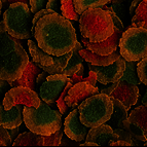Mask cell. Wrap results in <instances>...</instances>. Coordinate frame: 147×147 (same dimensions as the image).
I'll list each match as a JSON object with an SVG mask.
<instances>
[{
	"label": "cell",
	"instance_id": "obj_15",
	"mask_svg": "<svg viewBox=\"0 0 147 147\" xmlns=\"http://www.w3.org/2000/svg\"><path fill=\"white\" fill-rule=\"evenodd\" d=\"M119 140V135L108 123L91 127L86 136V141L95 142L98 145H108L112 146L114 142Z\"/></svg>",
	"mask_w": 147,
	"mask_h": 147
},
{
	"label": "cell",
	"instance_id": "obj_31",
	"mask_svg": "<svg viewBox=\"0 0 147 147\" xmlns=\"http://www.w3.org/2000/svg\"><path fill=\"white\" fill-rule=\"evenodd\" d=\"M8 129L4 127L3 125L0 127V145L1 146H8V145L12 144V139L10 136Z\"/></svg>",
	"mask_w": 147,
	"mask_h": 147
},
{
	"label": "cell",
	"instance_id": "obj_20",
	"mask_svg": "<svg viewBox=\"0 0 147 147\" xmlns=\"http://www.w3.org/2000/svg\"><path fill=\"white\" fill-rule=\"evenodd\" d=\"M112 100L113 104H114V109H113L111 118L106 123L111 125L113 129H125V121L129 118V116H127L129 109L118 99L112 97Z\"/></svg>",
	"mask_w": 147,
	"mask_h": 147
},
{
	"label": "cell",
	"instance_id": "obj_34",
	"mask_svg": "<svg viewBox=\"0 0 147 147\" xmlns=\"http://www.w3.org/2000/svg\"><path fill=\"white\" fill-rule=\"evenodd\" d=\"M84 81L86 82H88V84H91L92 86H96L97 84V81H98V77H97V74L93 71V70H90L88 72V76L86 78H84Z\"/></svg>",
	"mask_w": 147,
	"mask_h": 147
},
{
	"label": "cell",
	"instance_id": "obj_35",
	"mask_svg": "<svg viewBox=\"0 0 147 147\" xmlns=\"http://www.w3.org/2000/svg\"><path fill=\"white\" fill-rule=\"evenodd\" d=\"M142 1L143 0H132V2H131V4H130V8H129V15L133 17L134 13H135V10H136V8H137V6L142 2Z\"/></svg>",
	"mask_w": 147,
	"mask_h": 147
},
{
	"label": "cell",
	"instance_id": "obj_9",
	"mask_svg": "<svg viewBox=\"0 0 147 147\" xmlns=\"http://www.w3.org/2000/svg\"><path fill=\"white\" fill-rule=\"evenodd\" d=\"M70 80L65 74H49L45 81L40 86L39 94L41 100L47 104H54L61 96L64 88Z\"/></svg>",
	"mask_w": 147,
	"mask_h": 147
},
{
	"label": "cell",
	"instance_id": "obj_39",
	"mask_svg": "<svg viewBox=\"0 0 147 147\" xmlns=\"http://www.w3.org/2000/svg\"><path fill=\"white\" fill-rule=\"evenodd\" d=\"M19 130H20V127H15V129H9V133H10V136H11L12 140H15L18 136L20 135V134H19Z\"/></svg>",
	"mask_w": 147,
	"mask_h": 147
},
{
	"label": "cell",
	"instance_id": "obj_19",
	"mask_svg": "<svg viewBox=\"0 0 147 147\" xmlns=\"http://www.w3.org/2000/svg\"><path fill=\"white\" fill-rule=\"evenodd\" d=\"M28 47H29V53L32 60L40 67L43 66H53L56 60V56L47 53L45 51L37 44V42L31 39H28Z\"/></svg>",
	"mask_w": 147,
	"mask_h": 147
},
{
	"label": "cell",
	"instance_id": "obj_5",
	"mask_svg": "<svg viewBox=\"0 0 147 147\" xmlns=\"http://www.w3.org/2000/svg\"><path fill=\"white\" fill-rule=\"evenodd\" d=\"M29 5L25 2L11 3L3 13L6 31L17 39H30L31 36H34V13Z\"/></svg>",
	"mask_w": 147,
	"mask_h": 147
},
{
	"label": "cell",
	"instance_id": "obj_7",
	"mask_svg": "<svg viewBox=\"0 0 147 147\" xmlns=\"http://www.w3.org/2000/svg\"><path fill=\"white\" fill-rule=\"evenodd\" d=\"M119 51L127 61H140L147 57V29L130 27L123 33Z\"/></svg>",
	"mask_w": 147,
	"mask_h": 147
},
{
	"label": "cell",
	"instance_id": "obj_32",
	"mask_svg": "<svg viewBox=\"0 0 147 147\" xmlns=\"http://www.w3.org/2000/svg\"><path fill=\"white\" fill-rule=\"evenodd\" d=\"M49 0H30V7L33 13H36L37 11L47 8V4Z\"/></svg>",
	"mask_w": 147,
	"mask_h": 147
},
{
	"label": "cell",
	"instance_id": "obj_43",
	"mask_svg": "<svg viewBox=\"0 0 147 147\" xmlns=\"http://www.w3.org/2000/svg\"><path fill=\"white\" fill-rule=\"evenodd\" d=\"M84 66H82V67H81V68H80V69H79L78 71H77V72H75V73H74V75H78V76H82V75H84Z\"/></svg>",
	"mask_w": 147,
	"mask_h": 147
},
{
	"label": "cell",
	"instance_id": "obj_4",
	"mask_svg": "<svg viewBox=\"0 0 147 147\" xmlns=\"http://www.w3.org/2000/svg\"><path fill=\"white\" fill-rule=\"evenodd\" d=\"M49 105L41 100L39 107L24 106V123L30 131L42 136H49L62 127V113Z\"/></svg>",
	"mask_w": 147,
	"mask_h": 147
},
{
	"label": "cell",
	"instance_id": "obj_3",
	"mask_svg": "<svg viewBox=\"0 0 147 147\" xmlns=\"http://www.w3.org/2000/svg\"><path fill=\"white\" fill-rule=\"evenodd\" d=\"M81 37L92 42L108 39L115 31L112 16L103 7H92L84 10L79 18Z\"/></svg>",
	"mask_w": 147,
	"mask_h": 147
},
{
	"label": "cell",
	"instance_id": "obj_46",
	"mask_svg": "<svg viewBox=\"0 0 147 147\" xmlns=\"http://www.w3.org/2000/svg\"><path fill=\"white\" fill-rule=\"evenodd\" d=\"M144 146H147V140L144 142Z\"/></svg>",
	"mask_w": 147,
	"mask_h": 147
},
{
	"label": "cell",
	"instance_id": "obj_29",
	"mask_svg": "<svg viewBox=\"0 0 147 147\" xmlns=\"http://www.w3.org/2000/svg\"><path fill=\"white\" fill-rule=\"evenodd\" d=\"M64 130H62V127L54 134L49 136H44V146H59L61 145L62 137H63Z\"/></svg>",
	"mask_w": 147,
	"mask_h": 147
},
{
	"label": "cell",
	"instance_id": "obj_36",
	"mask_svg": "<svg viewBox=\"0 0 147 147\" xmlns=\"http://www.w3.org/2000/svg\"><path fill=\"white\" fill-rule=\"evenodd\" d=\"M47 76H49V73H47V71H44V70H43V71H42L41 73L38 75V77H37V86L40 88V86H41L44 81H45V79H47Z\"/></svg>",
	"mask_w": 147,
	"mask_h": 147
},
{
	"label": "cell",
	"instance_id": "obj_23",
	"mask_svg": "<svg viewBox=\"0 0 147 147\" xmlns=\"http://www.w3.org/2000/svg\"><path fill=\"white\" fill-rule=\"evenodd\" d=\"M129 120L130 123L140 127L147 137V104H142L133 109L129 115Z\"/></svg>",
	"mask_w": 147,
	"mask_h": 147
},
{
	"label": "cell",
	"instance_id": "obj_27",
	"mask_svg": "<svg viewBox=\"0 0 147 147\" xmlns=\"http://www.w3.org/2000/svg\"><path fill=\"white\" fill-rule=\"evenodd\" d=\"M109 2H112V0H74L75 9L79 16L88 8L103 7Z\"/></svg>",
	"mask_w": 147,
	"mask_h": 147
},
{
	"label": "cell",
	"instance_id": "obj_28",
	"mask_svg": "<svg viewBox=\"0 0 147 147\" xmlns=\"http://www.w3.org/2000/svg\"><path fill=\"white\" fill-rule=\"evenodd\" d=\"M61 8L62 15L65 18L72 21H78L79 15L75 9L74 0H61Z\"/></svg>",
	"mask_w": 147,
	"mask_h": 147
},
{
	"label": "cell",
	"instance_id": "obj_25",
	"mask_svg": "<svg viewBox=\"0 0 147 147\" xmlns=\"http://www.w3.org/2000/svg\"><path fill=\"white\" fill-rule=\"evenodd\" d=\"M71 56L72 51L65 55H62V56H56V60H55L53 66H43L41 68L49 74H62L64 72V69L66 68Z\"/></svg>",
	"mask_w": 147,
	"mask_h": 147
},
{
	"label": "cell",
	"instance_id": "obj_16",
	"mask_svg": "<svg viewBox=\"0 0 147 147\" xmlns=\"http://www.w3.org/2000/svg\"><path fill=\"white\" fill-rule=\"evenodd\" d=\"M42 71H43V69L32 60V61H30L28 63L27 67L25 68L24 72H23L20 78L15 81L9 80L7 82L11 88L18 86H28V88L34 90L35 92H39V86H37V77Z\"/></svg>",
	"mask_w": 147,
	"mask_h": 147
},
{
	"label": "cell",
	"instance_id": "obj_1",
	"mask_svg": "<svg viewBox=\"0 0 147 147\" xmlns=\"http://www.w3.org/2000/svg\"><path fill=\"white\" fill-rule=\"evenodd\" d=\"M34 37L43 51L54 56L71 52L77 43L75 29L70 20L56 11L43 16L36 23Z\"/></svg>",
	"mask_w": 147,
	"mask_h": 147
},
{
	"label": "cell",
	"instance_id": "obj_11",
	"mask_svg": "<svg viewBox=\"0 0 147 147\" xmlns=\"http://www.w3.org/2000/svg\"><path fill=\"white\" fill-rule=\"evenodd\" d=\"M99 93H100V88L98 86H92L91 84L86 81H80L70 88L65 98V102L69 108L74 109L78 107L84 100Z\"/></svg>",
	"mask_w": 147,
	"mask_h": 147
},
{
	"label": "cell",
	"instance_id": "obj_13",
	"mask_svg": "<svg viewBox=\"0 0 147 147\" xmlns=\"http://www.w3.org/2000/svg\"><path fill=\"white\" fill-rule=\"evenodd\" d=\"M123 32L121 30L115 28V31L111 35L108 39L104 40V41L101 42H92L90 41L86 38H84L82 37V40L81 42L86 45V49H91L93 52L97 53L99 55H103V56H107V55L112 54L114 51L118 49L119 47V41L120 38L123 36Z\"/></svg>",
	"mask_w": 147,
	"mask_h": 147
},
{
	"label": "cell",
	"instance_id": "obj_17",
	"mask_svg": "<svg viewBox=\"0 0 147 147\" xmlns=\"http://www.w3.org/2000/svg\"><path fill=\"white\" fill-rule=\"evenodd\" d=\"M24 105L18 104L11 107L9 110L5 109L3 104L0 106V125H3L6 129H15L20 127L24 120Z\"/></svg>",
	"mask_w": 147,
	"mask_h": 147
},
{
	"label": "cell",
	"instance_id": "obj_26",
	"mask_svg": "<svg viewBox=\"0 0 147 147\" xmlns=\"http://www.w3.org/2000/svg\"><path fill=\"white\" fill-rule=\"evenodd\" d=\"M137 65L138 63H136V61L125 62V72H123V75L121 76L119 81H127L130 84H137V86L142 84V81H141V79L139 77V74H138Z\"/></svg>",
	"mask_w": 147,
	"mask_h": 147
},
{
	"label": "cell",
	"instance_id": "obj_18",
	"mask_svg": "<svg viewBox=\"0 0 147 147\" xmlns=\"http://www.w3.org/2000/svg\"><path fill=\"white\" fill-rule=\"evenodd\" d=\"M79 54L84 59V61H86L88 63L94 64V65H98V66H107V65H110V64H112L113 62H115L121 56L120 51H118V49L116 51H114L112 54L107 55V56L99 55L97 53L91 51V49H86H86H81Z\"/></svg>",
	"mask_w": 147,
	"mask_h": 147
},
{
	"label": "cell",
	"instance_id": "obj_22",
	"mask_svg": "<svg viewBox=\"0 0 147 147\" xmlns=\"http://www.w3.org/2000/svg\"><path fill=\"white\" fill-rule=\"evenodd\" d=\"M81 49H82V45L77 41V43H76V45L74 47V49H72L71 58H70L66 68L64 69V72H63V74H65V75L68 76V77L73 75L75 72H77L81 67L84 66L82 63H84V59L80 56V54H79Z\"/></svg>",
	"mask_w": 147,
	"mask_h": 147
},
{
	"label": "cell",
	"instance_id": "obj_37",
	"mask_svg": "<svg viewBox=\"0 0 147 147\" xmlns=\"http://www.w3.org/2000/svg\"><path fill=\"white\" fill-rule=\"evenodd\" d=\"M116 86H117V82H115V84H112V86H108V88H102V90H100V93H104V94H107V95H110L111 92L114 90V88H116Z\"/></svg>",
	"mask_w": 147,
	"mask_h": 147
},
{
	"label": "cell",
	"instance_id": "obj_41",
	"mask_svg": "<svg viewBox=\"0 0 147 147\" xmlns=\"http://www.w3.org/2000/svg\"><path fill=\"white\" fill-rule=\"evenodd\" d=\"M3 3H8V4H11V3H16V2H25L30 4V0H2Z\"/></svg>",
	"mask_w": 147,
	"mask_h": 147
},
{
	"label": "cell",
	"instance_id": "obj_24",
	"mask_svg": "<svg viewBox=\"0 0 147 147\" xmlns=\"http://www.w3.org/2000/svg\"><path fill=\"white\" fill-rule=\"evenodd\" d=\"M131 26L147 29V0H143L137 6L131 20Z\"/></svg>",
	"mask_w": 147,
	"mask_h": 147
},
{
	"label": "cell",
	"instance_id": "obj_45",
	"mask_svg": "<svg viewBox=\"0 0 147 147\" xmlns=\"http://www.w3.org/2000/svg\"><path fill=\"white\" fill-rule=\"evenodd\" d=\"M121 0H112V3H120Z\"/></svg>",
	"mask_w": 147,
	"mask_h": 147
},
{
	"label": "cell",
	"instance_id": "obj_8",
	"mask_svg": "<svg viewBox=\"0 0 147 147\" xmlns=\"http://www.w3.org/2000/svg\"><path fill=\"white\" fill-rule=\"evenodd\" d=\"M40 99H41L40 96H38L37 92H35L34 90L28 86H18L11 88L5 94L2 104L5 109L7 110H9L10 108L18 104H22L24 106L39 107L41 103Z\"/></svg>",
	"mask_w": 147,
	"mask_h": 147
},
{
	"label": "cell",
	"instance_id": "obj_42",
	"mask_svg": "<svg viewBox=\"0 0 147 147\" xmlns=\"http://www.w3.org/2000/svg\"><path fill=\"white\" fill-rule=\"evenodd\" d=\"M80 146H99L97 143L95 142H91V141H86V143H82V144H80Z\"/></svg>",
	"mask_w": 147,
	"mask_h": 147
},
{
	"label": "cell",
	"instance_id": "obj_10",
	"mask_svg": "<svg viewBox=\"0 0 147 147\" xmlns=\"http://www.w3.org/2000/svg\"><path fill=\"white\" fill-rule=\"evenodd\" d=\"M125 62L127 60L123 56H120L115 62H113L107 66H98L94 64L88 63L90 70H93L98 77V82L101 84H109L118 82L123 75L125 69Z\"/></svg>",
	"mask_w": 147,
	"mask_h": 147
},
{
	"label": "cell",
	"instance_id": "obj_38",
	"mask_svg": "<svg viewBox=\"0 0 147 147\" xmlns=\"http://www.w3.org/2000/svg\"><path fill=\"white\" fill-rule=\"evenodd\" d=\"M112 146H132V144H131L130 142H127V141H125V140H117L116 142H114L112 144Z\"/></svg>",
	"mask_w": 147,
	"mask_h": 147
},
{
	"label": "cell",
	"instance_id": "obj_33",
	"mask_svg": "<svg viewBox=\"0 0 147 147\" xmlns=\"http://www.w3.org/2000/svg\"><path fill=\"white\" fill-rule=\"evenodd\" d=\"M47 9L54 10V11L61 13L62 15V8H61V0H49L47 4Z\"/></svg>",
	"mask_w": 147,
	"mask_h": 147
},
{
	"label": "cell",
	"instance_id": "obj_6",
	"mask_svg": "<svg viewBox=\"0 0 147 147\" xmlns=\"http://www.w3.org/2000/svg\"><path fill=\"white\" fill-rule=\"evenodd\" d=\"M113 109L112 97L104 93L92 96L78 106L81 121L90 129L107 123L111 118Z\"/></svg>",
	"mask_w": 147,
	"mask_h": 147
},
{
	"label": "cell",
	"instance_id": "obj_2",
	"mask_svg": "<svg viewBox=\"0 0 147 147\" xmlns=\"http://www.w3.org/2000/svg\"><path fill=\"white\" fill-rule=\"evenodd\" d=\"M6 32L0 33V79L15 81L21 77L29 63L24 47Z\"/></svg>",
	"mask_w": 147,
	"mask_h": 147
},
{
	"label": "cell",
	"instance_id": "obj_14",
	"mask_svg": "<svg viewBox=\"0 0 147 147\" xmlns=\"http://www.w3.org/2000/svg\"><path fill=\"white\" fill-rule=\"evenodd\" d=\"M109 96L121 101L130 110L131 107L136 105L139 99L140 92L137 84H133L127 81H118L116 88Z\"/></svg>",
	"mask_w": 147,
	"mask_h": 147
},
{
	"label": "cell",
	"instance_id": "obj_21",
	"mask_svg": "<svg viewBox=\"0 0 147 147\" xmlns=\"http://www.w3.org/2000/svg\"><path fill=\"white\" fill-rule=\"evenodd\" d=\"M12 145L13 146H44V136L29 130V132H24L18 136L13 140Z\"/></svg>",
	"mask_w": 147,
	"mask_h": 147
},
{
	"label": "cell",
	"instance_id": "obj_40",
	"mask_svg": "<svg viewBox=\"0 0 147 147\" xmlns=\"http://www.w3.org/2000/svg\"><path fill=\"white\" fill-rule=\"evenodd\" d=\"M70 79L72 80L73 84H77V82H80V81H84V77L82 76H78V75H71L70 76Z\"/></svg>",
	"mask_w": 147,
	"mask_h": 147
},
{
	"label": "cell",
	"instance_id": "obj_12",
	"mask_svg": "<svg viewBox=\"0 0 147 147\" xmlns=\"http://www.w3.org/2000/svg\"><path fill=\"white\" fill-rule=\"evenodd\" d=\"M64 133L69 139L76 141V142H80L86 139L88 136V129L80 119L79 115V110L74 108L71 112L69 113L67 117L65 118L64 121Z\"/></svg>",
	"mask_w": 147,
	"mask_h": 147
},
{
	"label": "cell",
	"instance_id": "obj_30",
	"mask_svg": "<svg viewBox=\"0 0 147 147\" xmlns=\"http://www.w3.org/2000/svg\"><path fill=\"white\" fill-rule=\"evenodd\" d=\"M137 70L142 84L147 86V57L140 60V62L137 65Z\"/></svg>",
	"mask_w": 147,
	"mask_h": 147
},
{
	"label": "cell",
	"instance_id": "obj_44",
	"mask_svg": "<svg viewBox=\"0 0 147 147\" xmlns=\"http://www.w3.org/2000/svg\"><path fill=\"white\" fill-rule=\"evenodd\" d=\"M142 103L143 104H147V88H146V92H145L144 97L142 98Z\"/></svg>",
	"mask_w": 147,
	"mask_h": 147
}]
</instances>
